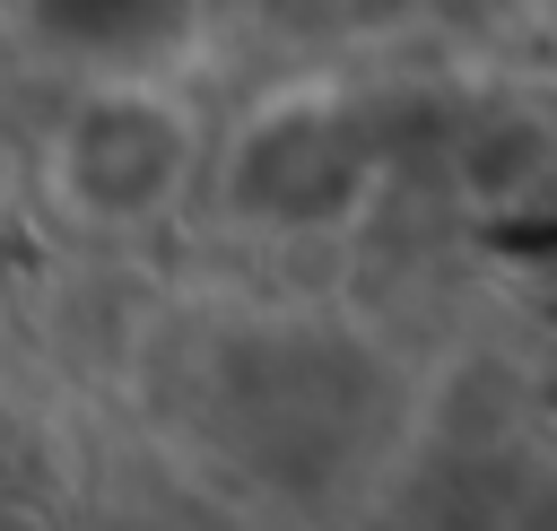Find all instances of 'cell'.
Returning <instances> with one entry per match:
<instances>
[{
	"mask_svg": "<svg viewBox=\"0 0 557 531\" xmlns=\"http://www.w3.org/2000/svg\"><path fill=\"white\" fill-rule=\"evenodd\" d=\"M374 192V131L348 87L296 78L270 87L218 148V200L235 226L261 235H331Z\"/></svg>",
	"mask_w": 557,
	"mask_h": 531,
	"instance_id": "obj_1",
	"label": "cell"
},
{
	"mask_svg": "<svg viewBox=\"0 0 557 531\" xmlns=\"http://www.w3.org/2000/svg\"><path fill=\"white\" fill-rule=\"evenodd\" d=\"M191 174H200V122L157 78H104V87L70 96V113L52 122V148H44V183H52L61 218H78L96 235L157 226L191 192Z\"/></svg>",
	"mask_w": 557,
	"mask_h": 531,
	"instance_id": "obj_2",
	"label": "cell"
},
{
	"mask_svg": "<svg viewBox=\"0 0 557 531\" xmlns=\"http://www.w3.org/2000/svg\"><path fill=\"white\" fill-rule=\"evenodd\" d=\"M548 165H557V131L531 96H496L479 104L461 131H453V183L470 209L505 218V209H531L548 192Z\"/></svg>",
	"mask_w": 557,
	"mask_h": 531,
	"instance_id": "obj_3",
	"label": "cell"
}]
</instances>
